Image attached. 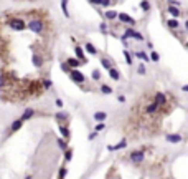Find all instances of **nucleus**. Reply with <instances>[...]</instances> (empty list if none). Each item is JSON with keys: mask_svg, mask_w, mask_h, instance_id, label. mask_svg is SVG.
Here are the masks:
<instances>
[{"mask_svg": "<svg viewBox=\"0 0 188 179\" xmlns=\"http://www.w3.org/2000/svg\"><path fill=\"white\" fill-rule=\"evenodd\" d=\"M27 27H28L32 32H35V33H41L43 28H45V23H43V20L35 18V20H30L28 23H27Z\"/></svg>", "mask_w": 188, "mask_h": 179, "instance_id": "obj_1", "label": "nucleus"}, {"mask_svg": "<svg viewBox=\"0 0 188 179\" xmlns=\"http://www.w3.org/2000/svg\"><path fill=\"white\" fill-rule=\"evenodd\" d=\"M69 78H71L74 83H79V85L86 81V76L83 75L81 72H78L76 68H71V70H69Z\"/></svg>", "mask_w": 188, "mask_h": 179, "instance_id": "obj_2", "label": "nucleus"}, {"mask_svg": "<svg viewBox=\"0 0 188 179\" xmlns=\"http://www.w3.org/2000/svg\"><path fill=\"white\" fill-rule=\"evenodd\" d=\"M122 37H124V38H135V40H139V42H144L142 33H140V32H135V30H132V28H127Z\"/></svg>", "mask_w": 188, "mask_h": 179, "instance_id": "obj_3", "label": "nucleus"}, {"mask_svg": "<svg viewBox=\"0 0 188 179\" xmlns=\"http://www.w3.org/2000/svg\"><path fill=\"white\" fill-rule=\"evenodd\" d=\"M10 27L13 30H18V32H21V30H25L27 28V23L23 20H20V18H17V20H12L10 22Z\"/></svg>", "mask_w": 188, "mask_h": 179, "instance_id": "obj_4", "label": "nucleus"}, {"mask_svg": "<svg viewBox=\"0 0 188 179\" xmlns=\"http://www.w3.org/2000/svg\"><path fill=\"white\" fill-rule=\"evenodd\" d=\"M74 53H76V58L81 61V65H86V63H88V58H86L84 50H83L81 47H76V48H74Z\"/></svg>", "mask_w": 188, "mask_h": 179, "instance_id": "obj_5", "label": "nucleus"}, {"mask_svg": "<svg viewBox=\"0 0 188 179\" xmlns=\"http://www.w3.org/2000/svg\"><path fill=\"white\" fill-rule=\"evenodd\" d=\"M144 158H145V154H144V151H134V153L130 154V159L134 163H142Z\"/></svg>", "mask_w": 188, "mask_h": 179, "instance_id": "obj_6", "label": "nucleus"}, {"mask_svg": "<svg viewBox=\"0 0 188 179\" xmlns=\"http://www.w3.org/2000/svg\"><path fill=\"white\" fill-rule=\"evenodd\" d=\"M117 18L121 22H124V23H129V25H135V20L132 17H129L127 13H117Z\"/></svg>", "mask_w": 188, "mask_h": 179, "instance_id": "obj_7", "label": "nucleus"}, {"mask_svg": "<svg viewBox=\"0 0 188 179\" xmlns=\"http://www.w3.org/2000/svg\"><path fill=\"white\" fill-rule=\"evenodd\" d=\"M165 101H167V98H165V95H163V93H160V91H159V93L155 95V101H153V103H155L157 106H162V104L165 103Z\"/></svg>", "mask_w": 188, "mask_h": 179, "instance_id": "obj_8", "label": "nucleus"}, {"mask_svg": "<svg viewBox=\"0 0 188 179\" xmlns=\"http://www.w3.org/2000/svg\"><path fill=\"white\" fill-rule=\"evenodd\" d=\"M60 133H61V136H63V139H69L71 138V133H69V128L68 126H60Z\"/></svg>", "mask_w": 188, "mask_h": 179, "instance_id": "obj_9", "label": "nucleus"}, {"mask_svg": "<svg viewBox=\"0 0 188 179\" xmlns=\"http://www.w3.org/2000/svg\"><path fill=\"white\" fill-rule=\"evenodd\" d=\"M168 13H170L173 18H178V17H180V13H181V10H180L178 7H173V5H170V7H168Z\"/></svg>", "mask_w": 188, "mask_h": 179, "instance_id": "obj_10", "label": "nucleus"}, {"mask_svg": "<svg viewBox=\"0 0 188 179\" xmlns=\"http://www.w3.org/2000/svg\"><path fill=\"white\" fill-rule=\"evenodd\" d=\"M66 65H69V68H78L79 65H81V61H79L78 58H68Z\"/></svg>", "mask_w": 188, "mask_h": 179, "instance_id": "obj_11", "label": "nucleus"}, {"mask_svg": "<svg viewBox=\"0 0 188 179\" xmlns=\"http://www.w3.org/2000/svg\"><path fill=\"white\" fill-rule=\"evenodd\" d=\"M127 146V141L125 139H122V141H119V143L116 144V146H107V149L109 151H114V149H122V148H125Z\"/></svg>", "mask_w": 188, "mask_h": 179, "instance_id": "obj_12", "label": "nucleus"}, {"mask_svg": "<svg viewBox=\"0 0 188 179\" xmlns=\"http://www.w3.org/2000/svg\"><path fill=\"white\" fill-rule=\"evenodd\" d=\"M167 141H168V143L177 144V143H180V141H181V136H180V134H168V136H167Z\"/></svg>", "mask_w": 188, "mask_h": 179, "instance_id": "obj_13", "label": "nucleus"}, {"mask_svg": "<svg viewBox=\"0 0 188 179\" xmlns=\"http://www.w3.org/2000/svg\"><path fill=\"white\" fill-rule=\"evenodd\" d=\"M106 118H107V115L104 113V111H96V113H94V119H96V121H99V123H102Z\"/></svg>", "mask_w": 188, "mask_h": 179, "instance_id": "obj_14", "label": "nucleus"}, {"mask_svg": "<svg viewBox=\"0 0 188 179\" xmlns=\"http://www.w3.org/2000/svg\"><path fill=\"white\" fill-rule=\"evenodd\" d=\"M33 115H35V111H33L32 108H28V110H25V113H23V116H21L20 119H21V121H27V119H30Z\"/></svg>", "mask_w": 188, "mask_h": 179, "instance_id": "obj_15", "label": "nucleus"}, {"mask_svg": "<svg viewBox=\"0 0 188 179\" xmlns=\"http://www.w3.org/2000/svg\"><path fill=\"white\" fill-rule=\"evenodd\" d=\"M167 25L170 27V28H175V30H177L178 27H180V22H178L177 18H170V20L167 22Z\"/></svg>", "mask_w": 188, "mask_h": 179, "instance_id": "obj_16", "label": "nucleus"}, {"mask_svg": "<svg viewBox=\"0 0 188 179\" xmlns=\"http://www.w3.org/2000/svg\"><path fill=\"white\" fill-rule=\"evenodd\" d=\"M107 72H109V76L112 80H119V78H121V75H119V72H117L116 68H109Z\"/></svg>", "mask_w": 188, "mask_h": 179, "instance_id": "obj_17", "label": "nucleus"}, {"mask_svg": "<svg viewBox=\"0 0 188 179\" xmlns=\"http://www.w3.org/2000/svg\"><path fill=\"white\" fill-rule=\"evenodd\" d=\"M84 48H86V50H88V53H91V55H96V53H97L96 47H94L92 43H89V42L86 43V47H84Z\"/></svg>", "mask_w": 188, "mask_h": 179, "instance_id": "obj_18", "label": "nucleus"}, {"mask_svg": "<svg viewBox=\"0 0 188 179\" xmlns=\"http://www.w3.org/2000/svg\"><path fill=\"white\" fill-rule=\"evenodd\" d=\"M61 8H63V15L64 17H69V12H68V0H61Z\"/></svg>", "mask_w": 188, "mask_h": 179, "instance_id": "obj_19", "label": "nucleus"}, {"mask_svg": "<svg viewBox=\"0 0 188 179\" xmlns=\"http://www.w3.org/2000/svg\"><path fill=\"white\" fill-rule=\"evenodd\" d=\"M33 65H35V66H41L43 65V60H41V57H40V55H33Z\"/></svg>", "mask_w": 188, "mask_h": 179, "instance_id": "obj_20", "label": "nucleus"}, {"mask_svg": "<svg viewBox=\"0 0 188 179\" xmlns=\"http://www.w3.org/2000/svg\"><path fill=\"white\" fill-rule=\"evenodd\" d=\"M21 125H23V121H21V119L13 121V123H12V131H18V129L21 128Z\"/></svg>", "mask_w": 188, "mask_h": 179, "instance_id": "obj_21", "label": "nucleus"}, {"mask_svg": "<svg viewBox=\"0 0 188 179\" xmlns=\"http://www.w3.org/2000/svg\"><path fill=\"white\" fill-rule=\"evenodd\" d=\"M101 65H102V68H106V70L112 68V63H111V60H107V58H102V60H101Z\"/></svg>", "mask_w": 188, "mask_h": 179, "instance_id": "obj_22", "label": "nucleus"}, {"mask_svg": "<svg viewBox=\"0 0 188 179\" xmlns=\"http://www.w3.org/2000/svg\"><path fill=\"white\" fill-rule=\"evenodd\" d=\"M104 15H106V18H109V20H114V18H117V13H116L114 10H107Z\"/></svg>", "mask_w": 188, "mask_h": 179, "instance_id": "obj_23", "label": "nucleus"}, {"mask_svg": "<svg viewBox=\"0 0 188 179\" xmlns=\"http://www.w3.org/2000/svg\"><path fill=\"white\" fill-rule=\"evenodd\" d=\"M101 91H102L104 95H111V93H112V88L107 86V85H102V86H101Z\"/></svg>", "mask_w": 188, "mask_h": 179, "instance_id": "obj_24", "label": "nucleus"}, {"mask_svg": "<svg viewBox=\"0 0 188 179\" xmlns=\"http://www.w3.org/2000/svg\"><path fill=\"white\" fill-rule=\"evenodd\" d=\"M58 146H60L61 149H68V143H66V139H63V138H61V139H58Z\"/></svg>", "mask_w": 188, "mask_h": 179, "instance_id": "obj_25", "label": "nucleus"}, {"mask_svg": "<svg viewBox=\"0 0 188 179\" xmlns=\"http://www.w3.org/2000/svg\"><path fill=\"white\" fill-rule=\"evenodd\" d=\"M140 7H142V10H144V12H149V10H150V4H149V2H145V0H142Z\"/></svg>", "mask_w": 188, "mask_h": 179, "instance_id": "obj_26", "label": "nucleus"}, {"mask_svg": "<svg viewBox=\"0 0 188 179\" xmlns=\"http://www.w3.org/2000/svg\"><path fill=\"white\" fill-rule=\"evenodd\" d=\"M91 78L92 80H99L101 78V72H99V70H94V72L91 73Z\"/></svg>", "mask_w": 188, "mask_h": 179, "instance_id": "obj_27", "label": "nucleus"}, {"mask_svg": "<svg viewBox=\"0 0 188 179\" xmlns=\"http://www.w3.org/2000/svg\"><path fill=\"white\" fill-rule=\"evenodd\" d=\"M71 158H73V151L66 149V153H64V159H66V161H71Z\"/></svg>", "mask_w": 188, "mask_h": 179, "instance_id": "obj_28", "label": "nucleus"}, {"mask_svg": "<svg viewBox=\"0 0 188 179\" xmlns=\"http://www.w3.org/2000/svg\"><path fill=\"white\" fill-rule=\"evenodd\" d=\"M135 57H139V58H142L144 61H149V55H145L144 53V51H139L137 55H135Z\"/></svg>", "mask_w": 188, "mask_h": 179, "instance_id": "obj_29", "label": "nucleus"}, {"mask_svg": "<svg viewBox=\"0 0 188 179\" xmlns=\"http://www.w3.org/2000/svg\"><path fill=\"white\" fill-rule=\"evenodd\" d=\"M124 57H125V61H127V65H132V58H130V55H129L127 50H124Z\"/></svg>", "mask_w": 188, "mask_h": 179, "instance_id": "obj_30", "label": "nucleus"}, {"mask_svg": "<svg viewBox=\"0 0 188 179\" xmlns=\"http://www.w3.org/2000/svg\"><path fill=\"white\" fill-rule=\"evenodd\" d=\"M150 60H152V61H159L160 60L159 53H157V51H152V55H150Z\"/></svg>", "mask_w": 188, "mask_h": 179, "instance_id": "obj_31", "label": "nucleus"}, {"mask_svg": "<svg viewBox=\"0 0 188 179\" xmlns=\"http://www.w3.org/2000/svg\"><path fill=\"white\" fill-rule=\"evenodd\" d=\"M157 108H159V106H157V104H155V103H152V104H150V106H149V108H147V111H149V113H153V111H155V110H157Z\"/></svg>", "mask_w": 188, "mask_h": 179, "instance_id": "obj_32", "label": "nucleus"}, {"mask_svg": "<svg viewBox=\"0 0 188 179\" xmlns=\"http://www.w3.org/2000/svg\"><path fill=\"white\" fill-rule=\"evenodd\" d=\"M68 118V115H64V113H56V119H60V121H61V119H66Z\"/></svg>", "mask_w": 188, "mask_h": 179, "instance_id": "obj_33", "label": "nucleus"}, {"mask_svg": "<svg viewBox=\"0 0 188 179\" xmlns=\"http://www.w3.org/2000/svg\"><path fill=\"white\" fill-rule=\"evenodd\" d=\"M106 128L104 126V123H99V125H96V133H99V131H102V129Z\"/></svg>", "mask_w": 188, "mask_h": 179, "instance_id": "obj_34", "label": "nucleus"}, {"mask_svg": "<svg viewBox=\"0 0 188 179\" xmlns=\"http://www.w3.org/2000/svg\"><path fill=\"white\" fill-rule=\"evenodd\" d=\"M64 176H66V168H61L60 169V179H64Z\"/></svg>", "mask_w": 188, "mask_h": 179, "instance_id": "obj_35", "label": "nucleus"}, {"mask_svg": "<svg viewBox=\"0 0 188 179\" xmlns=\"http://www.w3.org/2000/svg\"><path fill=\"white\" fill-rule=\"evenodd\" d=\"M55 103H56V106H58V108H63V104H64V103H63V100H60V98H56V101H55Z\"/></svg>", "mask_w": 188, "mask_h": 179, "instance_id": "obj_36", "label": "nucleus"}, {"mask_svg": "<svg viewBox=\"0 0 188 179\" xmlns=\"http://www.w3.org/2000/svg\"><path fill=\"white\" fill-rule=\"evenodd\" d=\"M139 73H140V75L145 73V66H144V65H139Z\"/></svg>", "mask_w": 188, "mask_h": 179, "instance_id": "obj_37", "label": "nucleus"}, {"mask_svg": "<svg viewBox=\"0 0 188 179\" xmlns=\"http://www.w3.org/2000/svg\"><path fill=\"white\" fill-rule=\"evenodd\" d=\"M101 5H104V7H109V5H111V0H102V2H101Z\"/></svg>", "mask_w": 188, "mask_h": 179, "instance_id": "obj_38", "label": "nucleus"}, {"mask_svg": "<svg viewBox=\"0 0 188 179\" xmlns=\"http://www.w3.org/2000/svg\"><path fill=\"white\" fill-rule=\"evenodd\" d=\"M96 136H97V133H96V131H92L91 134H89V139L92 141V139H94V138H96Z\"/></svg>", "mask_w": 188, "mask_h": 179, "instance_id": "obj_39", "label": "nucleus"}, {"mask_svg": "<svg viewBox=\"0 0 188 179\" xmlns=\"http://www.w3.org/2000/svg\"><path fill=\"white\" fill-rule=\"evenodd\" d=\"M101 32H104V33L107 32V27H106V23H101Z\"/></svg>", "mask_w": 188, "mask_h": 179, "instance_id": "obj_40", "label": "nucleus"}, {"mask_svg": "<svg viewBox=\"0 0 188 179\" xmlns=\"http://www.w3.org/2000/svg\"><path fill=\"white\" fill-rule=\"evenodd\" d=\"M89 2H91V4H94V5H101V2H102V0H89Z\"/></svg>", "mask_w": 188, "mask_h": 179, "instance_id": "obj_41", "label": "nucleus"}, {"mask_svg": "<svg viewBox=\"0 0 188 179\" xmlns=\"http://www.w3.org/2000/svg\"><path fill=\"white\" fill-rule=\"evenodd\" d=\"M45 86H46V88H50V86H51V81H50V80H45Z\"/></svg>", "mask_w": 188, "mask_h": 179, "instance_id": "obj_42", "label": "nucleus"}, {"mask_svg": "<svg viewBox=\"0 0 188 179\" xmlns=\"http://www.w3.org/2000/svg\"><path fill=\"white\" fill-rule=\"evenodd\" d=\"M117 100L121 101V103H124V101H125V96H122V95H119V98H117Z\"/></svg>", "mask_w": 188, "mask_h": 179, "instance_id": "obj_43", "label": "nucleus"}, {"mask_svg": "<svg viewBox=\"0 0 188 179\" xmlns=\"http://www.w3.org/2000/svg\"><path fill=\"white\" fill-rule=\"evenodd\" d=\"M0 90H2V85H0Z\"/></svg>", "mask_w": 188, "mask_h": 179, "instance_id": "obj_44", "label": "nucleus"}]
</instances>
